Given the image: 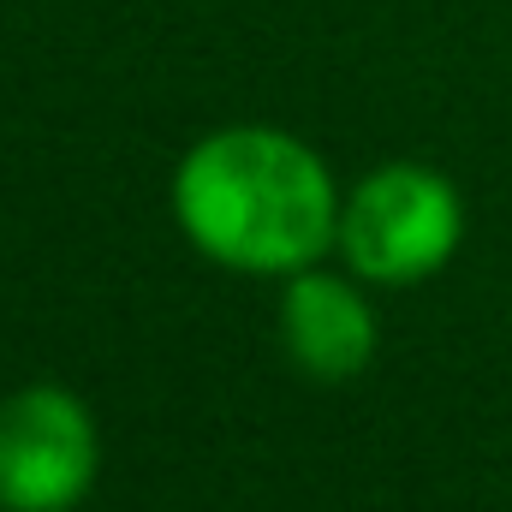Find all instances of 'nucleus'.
Returning a JSON list of instances; mask_svg holds the SVG:
<instances>
[{"label": "nucleus", "instance_id": "3", "mask_svg": "<svg viewBox=\"0 0 512 512\" xmlns=\"http://www.w3.org/2000/svg\"><path fill=\"white\" fill-rule=\"evenodd\" d=\"M96 477V423L66 387H24L0 405V501L66 512Z\"/></svg>", "mask_w": 512, "mask_h": 512}, {"label": "nucleus", "instance_id": "4", "mask_svg": "<svg viewBox=\"0 0 512 512\" xmlns=\"http://www.w3.org/2000/svg\"><path fill=\"white\" fill-rule=\"evenodd\" d=\"M280 334H286L292 364L310 370L316 382H346L376 352V322H370L364 298L346 280H328V274H298L286 286Z\"/></svg>", "mask_w": 512, "mask_h": 512}, {"label": "nucleus", "instance_id": "1", "mask_svg": "<svg viewBox=\"0 0 512 512\" xmlns=\"http://www.w3.org/2000/svg\"><path fill=\"white\" fill-rule=\"evenodd\" d=\"M173 203L197 251L245 274H292L340 233L328 167L286 131H215L185 155Z\"/></svg>", "mask_w": 512, "mask_h": 512}, {"label": "nucleus", "instance_id": "2", "mask_svg": "<svg viewBox=\"0 0 512 512\" xmlns=\"http://www.w3.org/2000/svg\"><path fill=\"white\" fill-rule=\"evenodd\" d=\"M459 245V191L429 167H382L370 173L346 215L340 251L370 280H423Z\"/></svg>", "mask_w": 512, "mask_h": 512}]
</instances>
